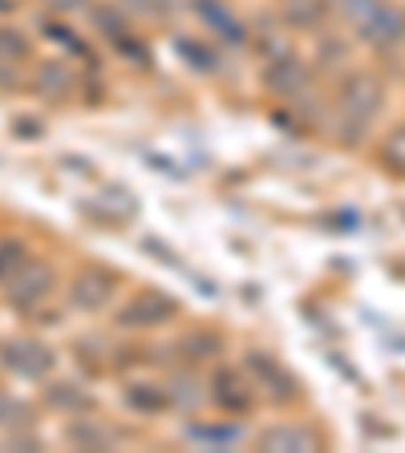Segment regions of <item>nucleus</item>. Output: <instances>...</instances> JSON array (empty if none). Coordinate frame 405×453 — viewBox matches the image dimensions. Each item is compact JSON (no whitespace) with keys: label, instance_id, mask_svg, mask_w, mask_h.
I'll return each instance as SVG.
<instances>
[{"label":"nucleus","instance_id":"nucleus-1","mask_svg":"<svg viewBox=\"0 0 405 453\" xmlns=\"http://www.w3.org/2000/svg\"><path fill=\"white\" fill-rule=\"evenodd\" d=\"M381 110V81L369 73H357L340 85V122L357 130V138L365 134V126L378 118Z\"/></svg>","mask_w":405,"mask_h":453},{"label":"nucleus","instance_id":"nucleus-2","mask_svg":"<svg viewBox=\"0 0 405 453\" xmlns=\"http://www.w3.org/2000/svg\"><path fill=\"white\" fill-rule=\"evenodd\" d=\"M0 360L17 372V377H28V380H41L53 372V352L41 344V340H9L0 349Z\"/></svg>","mask_w":405,"mask_h":453},{"label":"nucleus","instance_id":"nucleus-3","mask_svg":"<svg viewBox=\"0 0 405 453\" xmlns=\"http://www.w3.org/2000/svg\"><path fill=\"white\" fill-rule=\"evenodd\" d=\"M49 288H53V272H49L45 264H28V259L4 280V292H9V300L17 303V308H28V303L45 300Z\"/></svg>","mask_w":405,"mask_h":453},{"label":"nucleus","instance_id":"nucleus-4","mask_svg":"<svg viewBox=\"0 0 405 453\" xmlns=\"http://www.w3.org/2000/svg\"><path fill=\"white\" fill-rule=\"evenodd\" d=\"M175 311H179V303L170 300V296H162V292H138L122 308L118 324H126V328H154V324H162L167 316H175Z\"/></svg>","mask_w":405,"mask_h":453},{"label":"nucleus","instance_id":"nucleus-5","mask_svg":"<svg viewBox=\"0 0 405 453\" xmlns=\"http://www.w3.org/2000/svg\"><path fill=\"white\" fill-rule=\"evenodd\" d=\"M264 81H268V89H272V94L296 97V94H304V89H308V69H304L296 57H276L272 65L264 69Z\"/></svg>","mask_w":405,"mask_h":453},{"label":"nucleus","instance_id":"nucleus-6","mask_svg":"<svg viewBox=\"0 0 405 453\" xmlns=\"http://www.w3.org/2000/svg\"><path fill=\"white\" fill-rule=\"evenodd\" d=\"M357 33H361V41H369V45L386 49V45H393V41L405 37V17H401L397 9H389L386 0H381V9L373 12L365 25H357Z\"/></svg>","mask_w":405,"mask_h":453},{"label":"nucleus","instance_id":"nucleus-7","mask_svg":"<svg viewBox=\"0 0 405 453\" xmlns=\"http://www.w3.org/2000/svg\"><path fill=\"white\" fill-rule=\"evenodd\" d=\"M113 275L105 272V267H90V272H82L74 280V288H69V296H74V303H82V308H102L105 300H110L113 296Z\"/></svg>","mask_w":405,"mask_h":453},{"label":"nucleus","instance_id":"nucleus-8","mask_svg":"<svg viewBox=\"0 0 405 453\" xmlns=\"http://www.w3.org/2000/svg\"><path fill=\"white\" fill-rule=\"evenodd\" d=\"M247 365H252V372L260 377V385L268 388V393L276 396V401H288V396H296V377H288L280 365H276L272 357H264V352H252L247 357Z\"/></svg>","mask_w":405,"mask_h":453},{"label":"nucleus","instance_id":"nucleus-9","mask_svg":"<svg viewBox=\"0 0 405 453\" xmlns=\"http://www.w3.org/2000/svg\"><path fill=\"white\" fill-rule=\"evenodd\" d=\"M215 401L227 409V413H247L255 401L252 385H244L239 380V372H219L215 377Z\"/></svg>","mask_w":405,"mask_h":453},{"label":"nucleus","instance_id":"nucleus-10","mask_svg":"<svg viewBox=\"0 0 405 453\" xmlns=\"http://www.w3.org/2000/svg\"><path fill=\"white\" fill-rule=\"evenodd\" d=\"M260 445L264 449H316V437L308 429H300V425H276V429H268L260 437Z\"/></svg>","mask_w":405,"mask_h":453},{"label":"nucleus","instance_id":"nucleus-11","mask_svg":"<svg viewBox=\"0 0 405 453\" xmlns=\"http://www.w3.org/2000/svg\"><path fill=\"white\" fill-rule=\"evenodd\" d=\"M126 405L138 409V413H159L170 405V396L162 385H130L126 388Z\"/></svg>","mask_w":405,"mask_h":453},{"label":"nucleus","instance_id":"nucleus-12","mask_svg":"<svg viewBox=\"0 0 405 453\" xmlns=\"http://www.w3.org/2000/svg\"><path fill=\"white\" fill-rule=\"evenodd\" d=\"M381 154H386V166H389V170L405 174V126H401V130L389 134L386 146H381Z\"/></svg>","mask_w":405,"mask_h":453},{"label":"nucleus","instance_id":"nucleus-13","mask_svg":"<svg viewBox=\"0 0 405 453\" xmlns=\"http://www.w3.org/2000/svg\"><path fill=\"white\" fill-rule=\"evenodd\" d=\"M28 255H25V247L17 243V239H9V243H0V283L9 280L12 272H17L20 264H25Z\"/></svg>","mask_w":405,"mask_h":453},{"label":"nucleus","instance_id":"nucleus-14","mask_svg":"<svg viewBox=\"0 0 405 453\" xmlns=\"http://www.w3.org/2000/svg\"><path fill=\"white\" fill-rule=\"evenodd\" d=\"M337 9L345 12L353 25H365V20L381 9V0H337Z\"/></svg>","mask_w":405,"mask_h":453},{"label":"nucleus","instance_id":"nucleus-15","mask_svg":"<svg viewBox=\"0 0 405 453\" xmlns=\"http://www.w3.org/2000/svg\"><path fill=\"white\" fill-rule=\"evenodd\" d=\"M49 401H53L57 409H69V413H82V409L90 405V396L77 393V388H53V393H49Z\"/></svg>","mask_w":405,"mask_h":453},{"label":"nucleus","instance_id":"nucleus-16","mask_svg":"<svg viewBox=\"0 0 405 453\" xmlns=\"http://www.w3.org/2000/svg\"><path fill=\"white\" fill-rule=\"evenodd\" d=\"M74 437L77 445H110L113 441V434H105V429H74Z\"/></svg>","mask_w":405,"mask_h":453},{"label":"nucleus","instance_id":"nucleus-17","mask_svg":"<svg viewBox=\"0 0 405 453\" xmlns=\"http://www.w3.org/2000/svg\"><path fill=\"white\" fill-rule=\"evenodd\" d=\"M195 441H236L239 429H191Z\"/></svg>","mask_w":405,"mask_h":453},{"label":"nucleus","instance_id":"nucleus-18","mask_svg":"<svg viewBox=\"0 0 405 453\" xmlns=\"http://www.w3.org/2000/svg\"><path fill=\"white\" fill-rule=\"evenodd\" d=\"M0 4H4V0H0Z\"/></svg>","mask_w":405,"mask_h":453}]
</instances>
